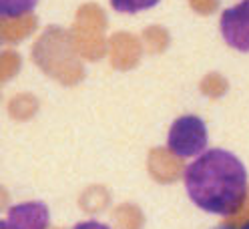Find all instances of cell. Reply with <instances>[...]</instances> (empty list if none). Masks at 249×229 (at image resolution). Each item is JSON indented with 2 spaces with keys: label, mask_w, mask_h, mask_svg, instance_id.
Wrapping results in <instances>:
<instances>
[{
  "label": "cell",
  "mask_w": 249,
  "mask_h": 229,
  "mask_svg": "<svg viewBox=\"0 0 249 229\" xmlns=\"http://www.w3.org/2000/svg\"><path fill=\"white\" fill-rule=\"evenodd\" d=\"M185 187L191 201L215 215H231L247 197L245 165L225 149L201 153L185 169Z\"/></svg>",
  "instance_id": "6da1fadb"
},
{
  "label": "cell",
  "mask_w": 249,
  "mask_h": 229,
  "mask_svg": "<svg viewBox=\"0 0 249 229\" xmlns=\"http://www.w3.org/2000/svg\"><path fill=\"white\" fill-rule=\"evenodd\" d=\"M33 58L51 79L72 87L85 79V69L74 49L72 35L65 28L51 26L36 38Z\"/></svg>",
  "instance_id": "7a4b0ae2"
},
{
  "label": "cell",
  "mask_w": 249,
  "mask_h": 229,
  "mask_svg": "<svg viewBox=\"0 0 249 229\" xmlns=\"http://www.w3.org/2000/svg\"><path fill=\"white\" fill-rule=\"evenodd\" d=\"M167 145L181 159L201 155V151L207 147V127H205V123L195 115L179 117L169 129Z\"/></svg>",
  "instance_id": "3957f363"
},
{
  "label": "cell",
  "mask_w": 249,
  "mask_h": 229,
  "mask_svg": "<svg viewBox=\"0 0 249 229\" xmlns=\"http://www.w3.org/2000/svg\"><path fill=\"white\" fill-rule=\"evenodd\" d=\"M221 35L229 47L249 53V0L221 14Z\"/></svg>",
  "instance_id": "277c9868"
},
{
  "label": "cell",
  "mask_w": 249,
  "mask_h": 229,
  "mask_svg": "<svg viewBox=\"0 0 249 229\" xmlns=\"http://www.w3.org/2000/svg\"><path fill=\"white\" fill-rule=\"evenodd\" d=\"M147 169L155 181L167 185V183H175L181 175H185V163L171 149L157 147L149 153Z\"/></svg>",
  "instance_id": "5b68a950"
},
{
  "label": "cell",
  "mask_w": 249,
  "mask_h": 229,
  "mask_svg": "<svg viewBox=\"0 0 249 229\" xmlns=\"http://www.w3.org/2000/svg\"><path fill=\"white\" fill-rule=\"evenodd\" d=\"M111 65L119 70H129L139 65L143 53V42L129 33H117L108 38Z\"/></svg>",
  "instance_id": "8992f818"
},
{
  "label": "cell",
  "mask_w": 249,
  "mask_h": 229,
  "mask_svg": "<svg viewBox=\"0 0 249 229\" xmlns=\"http://www.w3.org/2000/svg\"><path fill=\"white\" fill-rule=\"evenodd\" d=\"M6 221L14 229H46L51 221V213L44 203L28 201L10 207Z\"/></svg>",
  "instance_id": "52a82bcc"
},
{
  "label": "cell",
  "mask_w": 249,
  "mask_h": 229,
  "mask_svg": "<svg viewBox=\"0 0 249 229\" xmlns=\"http://www.w3.org/2000/svg\"><path fill=\"white\" fill-rule=\"evenodd\" d=\"M36 30L35 14L22 17H2L0 18V42H20Z\"/></svg>",
  "instance_id": "ba28073f"
},
{
  "label": "cell",
  "mask_w": 249,
  "mask_h": 229,
  "mask_svg": "<svg viewBox=\"0 0 249 229\" xmlns=\"http://www.w3.org/2000/svg\"><path fill=\"white\" fill-rule=\"evenodd\" d=\"M71 35H72V42H74V49L79 53V56L87 60H99L105 56L108 42L105 40L101 33H85V30L72 28Z\"/></svg>",
  "instance_id": "9c48e42d"
},
{
  "label": "cell",
  "mask_w": 249,
  "mask_h": 229,
  "mask_svg": "<svg viewBox=\"0 0 249 229\" xmlns=\"http://www.w3.org/2000/svg\"><path fill=\"white\" fill-rule=\"evenodd\" d=\"M74 28L76 30H85V33H101L107 28V17L105 10L99 4H83L76 10V18H74Z\"/></svg>",
  "instance_id": "30bf717a"
},
{
  "label": "cell",
  "mask_w": 249,
  "mask_h": 229,
  "mask_svg": "<svg viewBox=\"0 0 249 229\" xmlns=\"http://www.w3.org/2000/svg\"><path fill=\"white\" fill-rule=\"evenodd\" d=\"M108 203H111V193L103 185H90L79 197V205L87 213H101L108 207Z\"/></svg>",
  "instance_id": "8fae6325"
},
{
  "label": "cell",
  "mask_w": 249,
  "mask_h": 229,
  "mask_svg": "<svg viewBox=\"0 0 249 229\" xmlns=\"http://www.w3.org/2000/svg\"><path fill=\"white\" fill-rule=\"evenodd\" d=\"M113 221L117 229H143L145 215L133 203H121L113 209Z\"/></svg>",
  "instance_id": "7c38bea8"
},
{
  "label": "cell",
  "mask_w": 249,
  "mask_h": 229,
  "mask_svg": "<svg viewBox=\"0 0 249 229\" xmlns=\"http://www.w3.org/2000/svg\"><path fill=\"white\" fill-rule=\"evenodd\" d=\"M36 111H38V101H36L35 95H30V93L17 95L8 103V113L17 121H26L30 117H35Z\"/></svg>",
  "instance_id": "4fadbf2b"
},
{
  "label": "cell",
  "mask_w": 249,
  "mask_h": 229,
  "mask_svg": "<svg viewBox=\"0 0 249 229\" xmlns=\"http://www.w3.org/2000/svg\"><path fill=\"white\" fill-rule=\"evenodd\" d=\"M141 42L151 54H159L169 47V33L163 26H149L143 30Z\"/></svg>",
  "instance_id": "5bb4252c"
},
{
  "label": "cell",
  "mask_w": 249,
  "mask_h": 229,
  "mask_svg": "<svg viewBox=\"0 0 249 229\" xmlns=\"http://www.w3.org/2000/svg\"><path fill=\"white\" fill-rule=\"evenodd\" d=\"M227 81L223 79L221 74H217V72H211L207 74L203 81H201V93L207 95L209 99H219L227 93Z\"/></svg>",
  "instance_id": "9a60e30c"
},
{
  "label": "cell",
  "mask_w": 249,
  "mask_h": 229,
  "mask_svg": "<svg viewBox=\"0 0 249 229\" xmlns=\"http://www.w3.org/2000/svg\"><path fill=\"white\" fill-rule=\"evenodd\" d=\"M38 0H0V18L2 17H22L36 6Z\"/></svg>",
  "instance_id": "2e32d148"
},
{
  "label": "cell",
  "mask_w": 249,
  "mask_h": 229,
  "mask_svg": "<svg viewBox=\"0 0 249 229\" xmlns=\"http://www.w3.org/2000/svg\"><path fill=\"white\" fill-rule=\"evenodd\" d=\"M20 69V56L14 51H4L0 53V81L12 79Z\"/></svg>",
  "instance_id": "e0dca14e"
},
{
  "label": "cell",
  "mask_w": 249,
  "mask_h": 229,
  "mask_svg": "<svg viewBox=\"0 0 249 229\" xmlns=\"http://www.w3.org/2000/svg\"><path fill=\"white\" fill-rule=\"evenodd\" d=\"M111 4L117 12L133 14V12H141V10L153 8L155 4H159V0H111Z\"/></svg>",
  "instance_id": "ac0fdd59"
},
{
  "label": "cell",
  "mask_w": 249,
  "mask_h": 229,
  "mask_svg": "<svg viewBox=\"0 0 249 229\" xmlns=\"http://www.w3.org/2000/svg\"><path fill=\"white\" fill-rule=\"evenodd\" d=\"M225 227H229V229H245V227H249V193L245 197V201L239 205V209L233 211L231 215H227Z\"/></svg>",
  "instance_id": "d6986e66"
},
{
  "label": "cell",
  "mask_w": 249,
  "mask_h": 229,
  "mask_svg": "<svg viewBox=\"0 0 249 229\" xmlns=\"http://www.w3.org/2000/svg\"><path fill=\"white\" fill-rule=\"evenodd\" d=\"M189 6L195 12L207 17V14H213L217 10V6H219V0H189Z\"/></svg>",
  "instance_id": "ffe728a7"
},
{
  "label": "cell",
  "mask_w": 249,
  "mask_h": 229,
  "mask_svg": "<svg viewBox=\"0 0 249 229\" xmlns=\"http://www.w3.org/2000/svg\"><path fill=\"white\" fill-rule=\"evenodd\" d=\"M72 229H111V227L105 225V223H99V221H81V223H76Z\"/></svg>",
  "instance_id": "44dd1931"
},
{
  "label": "cell",
  "mask_w": 249,
  "mask_h": 229,
  "mask_svg": "<svg viewBox=\"0 0 249 229\" xmlns=\"http://www.w3.org/2000/svg\"><path fill=\"white\" fill-rule=\"evenodd\" d=\"M8 201H10V195H8V191L0 185V211H4L6 207H8Z\"/></svg>",
  "instance_id": "7402d4cb"
},
{
  "label": "cell",
  "mask_w": 249,
  "mask_h": 229,
  "mask_svg": "<svg viewBox=\"0 0 249 229\" xmlns=\"http://www.w3.org/2000/svg\"><path fill=\"white\" fill-rule=\"evenodd\" d=\"M0 229H14V227H12L8 221H2V219H0Z\"/></svg>",
  "instance_id": "603a6c76"
},
{
  "label": "cell",
  "mask_w": 249,
  "mask_h": 229,
  "mask_svg": "<svg viewBox=\"0 0 249 229\" xmlns=\"http://www.w3.org/2000/svg\"><path fill=\"white\" fill-rule=\"evenodd\" d=\"M215 229H229V227H225V225H221V227H215Z\"/></svg>",
  "instance_id": "cb8c5ba5"
},
{
  "label": "cell",
  "mask_w": 249,
  "mask_h": 229,
  "mask_svg": "<svg viewBox=\"0 0 249 229\" xmlns=\"http://www.w3.org/2000/svg\"><path fill=\"white\" fill-rule=\"evenodd\" d=\"M58 229H62V227H58Z\"/></svg>",
  "instance_id": "d4e9b609"
},
{
  "label": "cell",
  "mask_w": 249,
  "mask_h": 229,
  "mask_svg": "<svg viewBox=\"0 0 249 229\" xmlns=\"http://www.w3.org/2000/svg\"><path fill=\"white\" fill-rule=\"evenodd\" d=\"M245 229H249V227H245Z\"/></svg>",
  "instance_id": "484cf974"
}]
</instances>
